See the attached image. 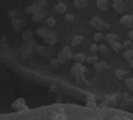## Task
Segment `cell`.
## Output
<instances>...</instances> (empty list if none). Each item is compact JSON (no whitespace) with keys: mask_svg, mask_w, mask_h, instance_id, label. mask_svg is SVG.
I'll return each mask as SVG.
<instances>
[{"mask_svg":"<svg viewBox=\"0 0 133 120\" xmlns=\"http://www.w3.org/2000/svg\"><path fill=\"white\" fill-rule=\"evenodd\" d=\"M90 25L97 29L99 31H102V30H108L110 27V25L106 23L104 20H102L101 18L98 17V16H94L91 20H90Z\"/></svg>","mask_w":133,"mask_h":120,"instance_id":"6da1fadb","label":"cell"},{"mask_svg":"<svg viewBox=\"0 0 133 120\" xmlns=\"http://www.w3.org/2000/svg\"><path fill=\"white\" fill-rule=\"evenodd\" d=\"M72 58H73V55H72V51L70 50V48L69 47H65L58 54L57 59H58V62L60 64H63V63L66 62L67 61L70 60Z\"/></svg>","mask_w":133,"mask_h":120,"instance_id":"7a4b0ae2","label":"cell"},{"mask_svg":"<svg viewBox=\"0 0 133 120\" xmlns=\"http://www.w3.org/2000/svg\"><path fill=\"white\" fill-rule=\"evenodd\" d=\"M113 8L118 13H123L126 11L127 6L124 1L122 0H115L113 2Z\"/></svg>","mask_w":133,"mask_h":120,"instance_id":"3957f363","label":"cell"},{"mask_svg":"<svg viewBox=\"0 0 133 120\" xmlns=\"http://www.w3.org/2000/svg\"><path fill=\"white\" fill-rule=\"evenodd\" d=\"M85 70V66H83L80 62H76L71 70V73L72 76H81L83 75V72Z\"/></svg>","mask_w":133,"mask_h":120,"instance_id":"277c9868","label":"cell"},{"mask_svg":"<svg viewBox=\"0 0 133 120\" xmlns=\"http://www.w3.org/2000/svg\"><path fill=\"white\" fill-rule=\"evenodd\" d=\"M36 51L37 53H39L40 55H43V56H48L53 54V49L48 47H45L43 45H40V46H37L35 48Z\"/></svg>","mask_w":133,"mask_h":120,"instance_id":"5b68a950","label":"cell"},{"mask_svg":"<svg viewBox=\"0 0 133 120\" xmlns=\"http://www.w3.org/2000/svg\"><path fill=\"white\" fill-rule=\"evenodd\" d=\"M44 40L45 43H47V44L49 45L50 46L55 45L57 43V41H58V38H57L56 35H55L54 33H52V32H51L50 34H48L44 38Z\"/></svg>","mask_w":133,"mask_h":120,"instance_id":"8992f818","label":"cell"},{"mask_svg":"<svg viewBox=\"0 0 133 120\" xmlns=\"http://www.w3.org/2000/svg\"><path fill=\"white\" fill-rule=\"evenodd\" d=\"M104 39L108 43H109L110 45H112L113 43L118 41L119 36L115 33H108L104 36Z\"/></svg>","mask_w":133,"mask_h":120,"instance_id":"52a82bcc","label":"cell"},{"mask_svg":"<svg viewBox=\"0 0 133 120\" xmlns=\"http://www.w3.org/2000/svg\"><path fill=\"white\" fill-rule=\"evenodd\" d=\"M95 70L97 73H102L103 71L106 70L109 66L107 64V62L105 61H101V62H97V63H95L94 65Z\"/></svg>","mask_w":133,"mask_h":120,"instance_id":"ba28073f","label":"cell"},{"mask_svg":"<svg viewBox=\"0 0 133 120\" xmlns=\"http://www.w3.org/2000/svg\"><path fill=\"white\" fill-rule=\"evenodd\" d=\"M97 8L102 11H108L110 8V3L107 0H98L96 3Z\"/></svg>","mask_w":133,"mask_h":120,"instance_id":"9c48e42d","label":"cell"},{"mask_svg":"<svg viewBox=\"0 0 133 120\" xmlns=\"http://www.w3.org/2000/svg\"><path fill=\"white\" fill-rule=\"evenodd\" d=\"M128 74H129L128 71H126L123 69H118L115 70V77L120 80H125Z\"/></svg>","mask_w":133,"mask_h":120,"instance_id":"30bf717a","label":"cell"},{"mask_svg":"<svg viewBox=\"0 0 133 120\" xmlns=\"http://www.w3.org/2000/svg\"><path fill=\"white\" fill-rule=\"evenodd\" d=\"M51 33V30H49L47 28H44V27H41V28H38L37 30H36V34L41 38H44L48 34Z\"/></svg>","mask_w":133,"mask_h":120,"instance_id":"8fae6325","label":"cell"},{"mask_svg":"<svg viewBox=\"0 0 133 120\" xmlns=\"http://www.w3.org/2000/svg\"><path fill=\"white\" fill-rule=\"evenodd\" d=\"M73 5L77 9H83L88 5V2L87 0H75Z\"/></svg>","mask_w":133,"mask_h":120,"instance_id":"7c38bea8","label":"cell"},{"mask_svg":"<svg viewBox=\"0 0 133 120\" xmlns=\"http://www.w3.org/2000/svg\"><path fill=\"white\" fill-rule=\"evenodd\" d=\"M66 119H67V116L65 115V112H57L52 116L51 120H66Z\"/></svg>","mask_w":133,"mask_h":120,"instance_id":"4fadbf2b","label":"cell"},{"mask_svg":"<svg viewBox=\"0 0 133 120\" xmlns=\"http://www.w3.org/2000/svg\"><path fill=\"white\" fill-rule=\"evenodd\" d=\"M54 8L56 10V12H58L59 13H64L66 12V9H67L66 5L63 2H58V4H56L55 5Z\"/></svg>","mask_w":133,"mask_h":120,"instance_id":"5bb4252c","label":"cell"},{"mask_svg":"<svg viewBox=\"0 0 133 120\" xmlns=\"http://www.w3.org/2000/svg\"><path fill=\"white\" fill-rule=\"evenodd\" d=\"M83 37L82 35H76L73 37L72 40V45L76 47L78 46L79 45H81L83 41Z\"/></svg>","mask_w":133,"mask_h":120,"instance_id":"9a60e30c","label":"cell"},{"mask_svg":"<svg viewBox=\"0 0 133 120\" xmlns=\"http://www.w3.org/2000/svg\"><path fill=\"white\" fill-rule=\"evenodd\" d=\"M41 10H42L41 9L38 8L37 6H36V5H29V6H27L26 9V12L27 13H29V14L32 13L33 15H34V14L39 12L41 11Z\"/></svg>","mask_w":133,"mask_h":120,"instance_id":"2e32d148","label":"cell"},{"mask_svg":"<svg viewBox=\"0 0 133 120\" xmlns=\"http://www.w3.org/2000/svg\"><path fill=\"white\" fill-rule=\"evenodd\" d=\"M87 55L83 53H76L75 55H73V59L77 62H83L86 61L87 59Z\"/></svg>","mask_w":133,"mask_h":120,"instance_id":"e0dca14e","label":"cell"},{"mask_svg":"<svg viewBox=\"0 0 133 120\" xmlns=\"http://www.w3.org/2000/svg\"><path fill=\"white\" fill-rule=\"evenodd\" d=\"M111 47L112 48V50L116 52V53H118L120 52H122L124 48L123 47V45H122L120 42H115V43H113L112 45H111Z\"/></svg>","mask_w":133,"mask_h":120,"instance_id":"ac0fdd59","label":"cell"},{"mask_svg":"<svg viewBox=\"0 0 133 120\" xmlns=\"http://www.w3.org/2000/svg\"><path fill=\"white\" fill-rule=\"evenodd\" d=\"M45 16H46V12H44V11H43V9H42V10H41V11H40L39 12H37V13H36V14L33 15L32 19H33V20H34V21L37 22V21H41L44 17H45Z\"/></svg>","mask_w":133,"mask_h":120,"instance_id":"d6986e66","label":"cell"},{"mask_svg":"<svg viewBox=\"0 0 133 120\" xmlns=\"http://www.w3.org/2000/svg\"><path fill=\"white\" fill-rule=\"evenodd\" d=\"M98 51H100L101 55L104 56H107L108 54H110V49L105 45H101L100 46H98Z\"/></svg>","mask_w":133,"mask_h":120,"instance_id":"ffe728a7","label":"cell"},{"mask_svg":"<svg viewBox=\"0 0 133 120\" xmlns=\"http://www.w3.org/2000/svg\"><path fill=\"white\" fill-rule=\"evenodd\" d=\"M123 57L125 60L131 62L133 59V51L132 49H127L123 52Z\"/></svg>","mask_w":133,"mask_h":120,"instance_id":"44dd1931","label":"cell"},{"mask_svg":"<svg viewBox=\"0 0 133 120\" xmlns=\"http://www.w3.org/2000/svg\"><path fill=\"white\" fill-rule=\"evenodd\" d=\"M98 60H99V57L97 55H90V56H87V59H86V61L88 62V63H90V64H95V63H97V62H98Z\"/></svg>","mask_w":133,"mask_h":120,"instance_id":"7402d4cb","label":"cell"},{"mask_svg":"<svg viewBox=\"0 0 133 120\" xmlns=\"http://www.w3.org/2000/svg\"><path fill=\"white\" fill-rule=\"evenodd\" d=\"M130 19H131V15H124L123 16H122L120 18L119 22L122 25H127L128 26V24L130 21Z\"/></svg>","mask_w":133,"mask_h":120,"instance_id":"603a6c76","label":"cell"},{"mask_svg":"<svg viewBox=\"0 0 133 120\" xmlns=\"http://www.w3.org/2000/svg\"><path fill=\"white\" fill-rule=\"evenodd\" d=\"M32 32L31 31H30V30H26V31H24L23 33V35H22V37H23V41H25V42H26V41H30V40H31L32 39Z\"/></svg>","mask_w":133,"mask_h":120,"instance_id":"cb8c5ba5","label":"cell"},{"mask_svg":"<svg viewBox=\"0 0 133 120\" xmlns=\"http://www.w3.org/2000/svg\"><path fill=\"white\" fill-rule=\"evenodd\" d=\"M94 41L97 43V42H101L103 39H104V35L103 33L101 32H97L94 34Z\"/></svg>","mask_w":133,"mask_h":120,"instance_id":"d4e9b609","label":"cell"},{"mask_svg":"<svg viewBox=\"0 0 133 120\" xmlns=\"http://www.w3.org/2000/svg\"><path fill=\"white\" fill-rule=\"evenodd\" d=\"M47 3H48V2L46 1V0H42V1H34V2H33V5H36V6H37L38 8H40V9H43L46 5H47Z\"/></svg>","mask_w":133,"mask_h":120,"instance_id":"484cf974","label":"cell"},{"mask_svg":"<svg viewBox=\"0 0 133 120\" xmlns=\"http://www.w3.org/2000/svg\"><path fill=\"white\" fill-rule=\"evenodd\" d=\"M90 52L93 54L95 55L98 52V45L97 43H92L90 46Z\"/></svg>","mask_w":133,"mask_h":120,"instance_id":"4316f807","label":"cell"},{"mask_svg":"<svg viewBox=\"0 0 133 120\" xmlns=\"http://www.w3.org/2000/svg\"><path fill=\"white\" fill-rule=\"evenodd\" d=\"M31 52H32V49L30 48L27 47V46H25V48H23V50H22V55H23L24 57L29 56V55H30Z\"/></svg>","mask_w":133,"mask_h":120,"instance_id":"83f0119b","label":"cell"},{"mask_svg":"<svg viewBox=\"0 0 133 120\" xmlns=\"http://www.w3.org/2000/svg\"><path fill=\"white\" fill-rule=\"evenodd\" d=\"M26 46L29 47V48H31V49H33L34 48H36V47H37L36 42H35V41H34L33 38H32L31 40H30V41H28L26 42Z\"/></svg>","mask_w":133,"mask_h":120,"instance_id":"f1b7e54d","label":"cell"},{"mask_svg":"<svg viewBox=\"0 0 133 120\" xmlns=\"http://www.w3.org/2000/svg\"><path fill=\"white\" fill-rule=\"evenodd\" d=\"M125 84L127 85V87L133 91V78H128L125 80Z\"/></svg>","mask_w":133,"mask_h":120,"instance_id":"f546056e","label":"cell"},{"mask_svg":"<svg viewBox=\"0 0 133 120\" xmlns=\"http://www.w3.org/2000/svg\"><path fill=\"white\" fill-rule=\"evenodd\" d=\"M46 23H47V25H48V27H53V26L55 24L56 21H55V18H53V17H50V18H48V19L47 20Z\"/></svg>","mask_w":133,"mask_h":120,"instance_id":"4dcf8cb0","label":"cell"},{"mask_svg":"<svg viewBox=\"0 0 133 120\" xmlns=\"http://www.w3.org/2000/svg\"><path fill=\"white\" fill-rule=\"evenodd\" d=\"M12 26H13V27H14L15 29H19H19L22 27V26H23L19 20H14V21H12Z\"/></svg>","mask_w":133,"mask_h":120,"instance_id":"1f68e13d","label":"cell"},{"mask_svg":"<svg viewBox=\"0 0 133 120\" xmlns=\"http://www.w3.org/2000/svg\"><path fill=\"white\" fill-rule=\"evenodd\" d=\"M132 42L130 40L125 41L123 44V47H124V48H126V50L130 49V48H132Z\"/></svg>","mask_w":133,"mask_h":120,"instance_id":"d6a6232c","label":"cell"},{"mask_svg":"<svg viewBox=\"0 0 133 120\" xmlns=\"http://www.w3.org/2000/svg\"><path fill=\"white\" fill-rule=\"evenodd\" d=\"M65 20H66V21H68V22H71V21H72L73 20H74V16H73V14H72V13H66L65 14Z\"/></svg>","mask_w":133,"mask_h":120,"instance_id":"836d02e7","label":"cell"},{"mask_svg":"<svg viewBox=\"0 0 133 120\" xmlns=\"http://www.w3.org/2000/svg\"><path fill=\"white\" fill-rule=\"evenodd\" d=\"M51 65L54 66H58L59 65H61V64L58 62V59H51Z\"/></svg>","mask_w":133,"mask_h":120,"instance_id":"e575fe53","label":"cell"},{"mask_svg":"<svg viewBox=\"0 0 133 120\" xmlns=\"http://www.w3.org/2000/svg\"><path fill=\"white\" fill-rule=\"evenodd\" d=\"M128 27L129 28H133V14L131 15V19H130V21L128 24Z\"/></svg>","mask_w":133,"mask_h":120,"instance_id":"d590c367","label":"cell"},{"mask_svg":"<svg viewBox=\"0 0 133 120\" xmlns=\"http://www.w3.org/2000/svg\"><path fill=\"white\" fill-rule=\"evenodd\" d=\"M129 38L130 39V41H133V30H130L129 34H128Z\"/></svg>","mask_w":133,"mask_h":120,"instance_id":"8d00e7d4","label":"cell"},{"mask_svg":"<svg viewBox=\"0 0 133 120\" xmlns=\"http://www.w3.org/2000/svg\"><path fill=\"white\" fill-rule=\"evenodd\" d=\"M130 66H131V67L133 69V59L130 62Z\"/></svg>","mask_w":133,"mask_h":120,"instance_id":"74e56055","label":"cell"},{"mask_svg":"<svg viewBox=\"0 0 133 120\" xmlns=\"http://www.w3.org/2000/svg\"><path fill=\"white\" fill-rule=\"evenodd\" d=\"M132 50L133 51V43H132Z\"/></svg>","mask_w":133,"mask_h":120,"instance_id":"f35d334b","label":"cell"}]
</instances>
